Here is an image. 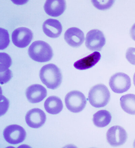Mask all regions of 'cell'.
<instances>
[{
	"label": "cell",
	"instance_id": "cell-1",
	"mask_svg": "<svg viewBox=\"0 0 135 148\" xmlns=\"http://www.w3.org/2000/svg\"><path fill=\"white\" fill-rule=\"evenodd\" d=\"M39 76L43 83L51 89H57L62 82V75L60 70L54 64L43 66L40 71Z\"/></svg>",
	"mask_w": 135,
	"mask_h": 148
},
{
	"label": "cell",
	"instance_id": "cell-2",
	"mask_svg": "<svg viewBox=\"0 0 135 148\" xmlns=\"http://www.w3.org/2000/svg\"><path fill=\"white\" fill-rule=\"evenodd\" d=\"M28 53L33 60L41 63L50 60L53 55L52 48L48 44L42 41H37L32 43L29 48Z\"/></svg>",
	"mask_w": 135,
	"mask_h": 148
},
{
	"label": "cell",
	"instance_id": "cell-3",
	"mask_svg": "<svg viewBox=\"0 0 135 148\" xmlns=\"http://www.w3.org/2000/svg\"><path fill=\"white\" fill-rule=\"evenodd\" d=\"M110 98L108 88L103 84L95 85L89 92L88 100L91 105L96 108L106 106Z\"/></svg>",
	"mask_w": 135,
	"mask_h": 148
},
{
	"label": "cell",
	"instance_id": "cell-4",
	"mask_svg": "<svg viewBox=\"0 0 135 148\" xmlns=\"http://www.w3.org/2000/svg\"><path fill=\"white\" fill-rule=\"evenodd\" d=\"M65 106L69 111L74 113L80 112L84 109L87 99L81 92L74 90L69 92L65 98Z\"/></svg>",
	"mask_w": 135,
	"mask_h": 148
},
{
	"label": "cell",
	"instance_id": "cell-5",
	"mask_svg": "<svg viewBox=\"0 0 135 148\" xmlns=\"http://www.w3.org/2000/svg\"><path fill=\"white\" fill-rule=\"evenodd\" d=\"M109 85L112 90L115 93L125 92L130 88L131 79L126 74L122 73H115L110 77Z\"/></svg>",
	"mask_w": 135,
	"mask_h": 148
},
{
	"label": "cell",
	"instance_id": "cell-6",
	"mask_svg": "<svg viewBox=\"0 0 135 148\" xmlns=\"http://www.w3.org/2000/svg\"><path fill=\"white\" fill-rule=\"evenodd\" d=\"M3 135L5 141L11 145L22 143L26 137V132L20 126L13 125L8 126L4 130Z\"/></svg>",
	"mask_w": 135,
	"mask_h": 148
},
{
	"label": "cell",
	"instance_id": "cell-7",
	"mask_svg": "<svg viewBox=\"0 0 135 148\" xmlns=\"http://www.w3.org/2000/svg\"><path fill=\"white\" fill-rule=\"evenodd\" d=\"M106 43L104 34L99 30H91L87 34L85 44L91 51H101Z\"/></svg>",
	"mask_w": 135,
	"mask_h": 148
},
{
	"label": "cell",
	"instance_id": "cell-8",
	"mask_svg": "<svg viewBox=\"0 0 135 148\" xmlns=\"http://www.w3.org/2000/svg\"><path fill=\"white\" fill-rule=\"evenodd\" d=\"M106 138L110 145L119 147L125 143L127 139V134L123 128L119 125L114 126L107 132Z\"/></svg>",
	"mask_w": 135,
	"mask_h": 148
},
{
	"label": "cell",
	"instance_id": "cell-9",
	"mask_svg": "<svg viewBox=\"0 0 135 148\" xmlns=\"http://www.w3.org/2000/svg\"><path fill=\"white\" fill-rule=\"evenodd\" d=\"M33 37V33L30 29L26 27H21L13 31L12 39L16 47L23 48L29 45Z\"/></svg>",
	"mask_w": 135,
	"mask_h": 148
},
{
	"label": "cell",
	"instance_id": "cell-10",
	"mask_svg": "<svg viewBox=\"0 0 135 148\" xmlns=\"http://www.w3.org/2000/svg\"><path fill=\"white\" fill-rule=\"evenodd\" d=\"M46 117L42 110L39 108L32 109L27 112L25 121L28 125L33 128L37 129L44 124Z\"/></svg>",
	"mask_w": 135,
	"mask_h": 148
},
{
	"label": "cell",
	"instance_id": "cell-11",
	"mask_svg": "<svg viewBox=\"0 0 135 148\" xmlns=\"http://www.w3.org/2000/svg\"><path fill=\"white\" fill-rule=\"evenodd\" d=\"M64 39L68 44L71 47H80L84 41V34L78 28L71 27L65 32Z\"/></svg>",
	"mask_w": 135,
	"mask_h": 148
},
{
	"label": "cell",
	"instance_id": "cell-12",
	"mask_svg": "<svg viewBox=\"0 0 135 148\" xmlns=\"http://www.w3.org/2000/svg\"><path fill=\"white\" fill-rule=\"evenodd\" d=\"M47 91L42 85L38 84L31 85L27 89L26 96L30 102L37 103L42 101L46 97Z\"/></svg>",
	"mask_w": 135,
	"mask_h": 148
},
{
	"label": "cell",
	"instance_id": "cell-13",
	"mask_svg": "<svg viewBox=\"0 0 135 148\" xmlns=\"http://www.w3.org/2000/svg\"><path fill=\"white\" fill-rule=\"evenodd\" d=\"M66 8L64 0H47L44 5L45 11L50 16L57 17L64 12Z\"/></svg>",
	"mask_w": 135,
	"mask_h": 148
},
{
	"label": "cell",
	"instance_id": "cell-14",
	"mask_svg": "<svg viewBox=\"0 0 135 148\" xmlns=\"http://www.w3.org/2000/svg\"><path fill=\"white\" fill-rule=\"evenodd\" d=\"M44 32L47 36L53 38H58L62 31V27L58 20L49 19L44 23L42 26Z\"/></svg>",
	"mask_w": 135,
	"mask_h": 148
},
{
	"label": "cell",
	"instance_id": "cell-15",
	"mask_svg": "<svg viewBox=\"0 0 135 148\" xmlns=\"http://www.w3.org/2000/svg\"><path fill=\"white\" fill-rule=\"evenodd\" d=\"M101 57L100 53L95 51L87 56L75 62L74 66L76 69L80 70L90 69L98 62Z\"/></svg>",
	"mask_w": 135,
	"mask_h": 148
},
{
	"label": "cell",
	"instance_id": "cell-16",
	"mask_svg": "<svg viewBox=\"0 0 135 148\" xmlns=\"http://www.w3.org/2000/svg\"><path fill=\"white\" fill-rule=\"evenodd\" d=\"M44 106L46 111L51 114H57L62 110L63 105L60 98L56 96H50L45 101Z\"/></svg>",
	"mask_w": 135,
	"mask_h": 148
},
{
	"label": "cell",
	"instance_id": "cell-17",
	"mask_svg": "<svg viewBox=\"0 0 135 148\" xmlns=\"http://www.w3.org/2000/svg\"><path fill=\"white\" fill-rule=\"evenodd\" d=\"M112 116L110 112L106 110H101L95 113L93 117V122L97 127H104L110 123Z\"/></svg>",
	"mask_w": 135,
	"mask_h": 148
},
{
	"label": "cell",
	"instance_id": "cell-18",
	"mask_svg": "<svg viewBox=\"0 0 135 148\" xmlns=\"http://www.w3.org/2000/svg\"><path fill=\"white\" fill-rule=\"evenodd\" d=\"M121 107L126 113L135 115V95L128 94L122 96L120 99Z\"/></svg>",
	"mask_w": 135,
	"mask_h": 148
},
{
	"label": "cell",
	"instance_id": "cell-19",
	"mask_svg": "<svg viewBox=\"0 0 135 148\" xmlns=\"http://www.w3.org/2000/svg\"><path fill=\"white\" fill-rule=\"evenodd\" d=\"M12 61L11 58L7 53H1V73L8 71L9 68L11 65Z\"/></svg>",
	"mask_w": 135,
	"mask_h": 148
},
{
	"label": "cell",
	"instance_id": "cell-20",
	"mask_svg": "<svg viewBox=\"0 0 135 148\" xmlns=\"http://www.w3.org/2000/svg\"><path fill=\"white\" fill-rule=\"evenodd\" d=\"M93 5L97 9L105 10L110 9L115 2L114 1H92Z\"/></svg>",
	"mask_w": 135,
	"mask_h": 148
},
{
	"label": "cell",
	"instance_id": "cell-21",
	"mask_svg": "<svg viewBox=\"0 0 135 148\" xmlns=\"http://www.w3.org/2000/svg\"><path fill=\"white\" fill-rule=\"evenodd\" d=\"M126 58L129 62L135 65V48L130 47L127 49Z\"/></svg>",
	"mask_w": 135,
	"mask_h": 148
},
{
	"label": "cell",
	"instance_id": "cell-22",
	"mask_svg": "<svg viewBox=\"0 0 135 148\" xmlns=\"http://www.w3.org/2000/svg\"><path fill=\"white\" fill-rule=\"evenodd\" d=\"M12 77V72L10 70L1 73V83L3 84L9 81Z\"/></svg>",
	"mask_w": 135,
	"mask_h": 148
},
{
	"label": "cell",
	"instance_id": "cell-23",
	"mask_svg": "<svg viewBox=\"0 0 135 148\" xmlns=\"http://www.w3.org/2000/svg\"><path fill=\"white\" fill-rule=\"evenodd\" d=\"M130 33L131 38L134 41H135V23L131 27Z\"/></svg>",
	"mask_w": 135,
	"mask_h": 148
},
{
	"label": "cell",
	"instance_id": "cell-24",
	"mask_svg": "<svg viewBox=\"0 0 135 148\" xmlns=\"http://www.w3.org/2000/svg\"><path fill=\"white\" fill-rule=\"evenodd\" d=\"M133 79H134V83L135 87V73L134 74V78H133Z\"/></svg>",
	"mask_w": 135,
	"mask_h": 148
},
{
	"label": "cell",
	"instance_id": "cell-25",
	"mask_svg": "<svg viewBox=\"0 0 135 148\" xmlns=\"http://www.w3.org/2000/svg\"><path fill=\"white\" fill-rule=\"evenodd\" d=\"M133 145H134V147L135 148V140H134V144H133Z\"/></svg>",
	"mask_w": 135,
	"mask_h": 148
}]
</instances>
